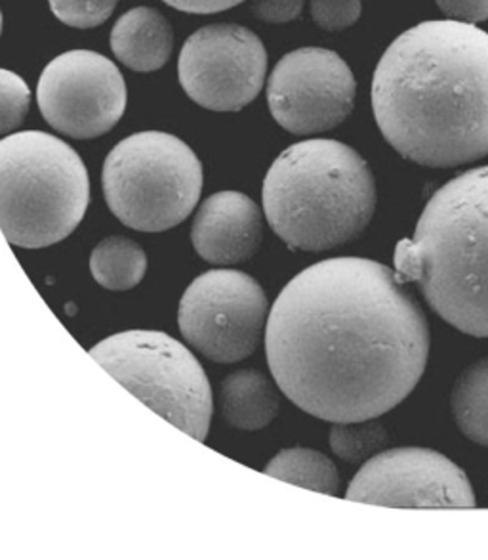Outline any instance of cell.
I'll list each match as a JSON object with an SVG mask.
<instances>
[{
  "mask_svg": "<svg viewBox=\"0 0 488 560\" xmlns=\"http://www.w3.org/2000/svg\"><path fill=\"white\" fill-rule=\"evenodd\" d=\"M428 319L376 260L329 258L277 296L265 329L271 375L309 416L331 423L388 413L413 393L429 358Z\"/></svg>",
  "mask_w": 488,
  "mask_h": 560,
  "instance_id": "obj_1",
  "label": "cell"
},
{
  "mask_svg": "<svg viewBox=\"0 0 488 560\" xmlns=\"http://www.w3.org/2000/svg\"><path fill=\"white\" fill-rule=\"evenodd\" d=\"M388 144L431 168L488 155V33L456 20L424 22L391 43L372 81Z\"/></svg>",
  "mask_w": 488,
  "mask_h": 560,
  "instance_id": "obj_2",
  "label": "cell"
},
{
  "mask_svg": "<svg viewBox=\"0 0 488 560\" xmlns=\"http://www.w3.org/2000/svg\"><path fill=\"white\" fill-rule=\"evenodd\" d=\"M393 262L398 280L414 281L447 324L488 339V167L437 189Z\"/></svg>",
  "mask_w": 488,
  "mask_h": 560,
  "instance_id": "obj_3",
  "label": "cell"
},
{
  "mask_svg": "<svg viewBox=\"0 0 488 560\" xmlns=\"http://www.w3.org/2000/svg\"><path fill=\"white\" fill-rule=\"evenodd\" d=\"M263 211L294 250H326L354 242L376 211L367 161L336 140H303L286 148L263 180Z\"/></svg>",
  "mask_w": 488,
  "mask_h": 560,
  "instance_id": "obj_4",
  "label": "cell"
},
{
  "mask_svg": "<svg viewBox=\"0 0 488 560\" xmlns=\"http://www.w3.org/2000/svg\"><path fill=\"white\" fill-rule=\"evenodd\" d=\"M91 178L60 138L25 130L0 140V230L23 249L66 240L83 222Z\"/></svg>",
  "mask_w": 488,
  "mask_h": 560,
  "instance_id": "obj_5",
  "label": "cell"
},
{
  "mask_svg": "<svg viewBox=\"0 0 488 560\" xmlns=\"http://www.w3.org/2000/svg\"><path fill=\"white\" fill-rule=\"evenodd\" d=\"M102 180L107 205L124 226L157 234L195 209L203 165L180 138L147 130L115 145Z\"/></svg>",
  "mask_w": 488,
  "mask_h": 560,
  "instance_id": "obj_6",
  "label": "cell"
},
{
  "mask_svg": "<svg viewBox=\"0 0 488 560\" xmlns=\"http://www.w3.org/2000/svg\"><path fill=\"white\" fill-rule=\"evenodd\" d=\"M91 357L138 400L203 442L212 419V390L203 365L181 342L158 331H124Z\"/></svg>",
  "mask_w": 488,
  "mask_h": 560,
  "instance_id": "obj_7",
  "label": "cell"
},
{
  "mask_svg": "<svg viewBox=\"0 0 488 560\" xmlns=\"http://www.w3.org/2000/svg\"><path fill=\"white\" fill-rule=\"evenodd\" d=\"M267 296L245 272L212 270L199 276L181 296L178 324L193 349L218 362L235 364L262 341Z\"/></svg>",
  "mask_w": 488,
  "mask_h": 560,
  "instance_id": "obj_8",
  "label": "cell"
},
{
  "mask_svg": "<svg viewBox=\"0 0 488 560\" xmlns=\"http://www.w3.org/2000/svg\"><path fill=\"white\" fill-rule=\"evenodd\" d=\"M37 102L48 125L76 140L106 135L127 109V83L114 61L92 50L53 58L38 79Z\"/></svg>",
  "mask_w": 488,
  "mask_h": 560,
  "instance_id": "obj_9",
  "label": "cell"
},
{
  "mask_svg": "<svg viewBox=\"0 0 488 560\" xmlns=\"http://www.w3.org/2000/svg\"><path fill=\"white\" fill-rule=\"evenodd\" d=\"M267 52L252 31L216 23L195 31L181 48V89L212 112H239L262 91Z\"/></svg>",
  "mask_w": 488,
  "mask_h": 560,
  "instance_id": "obj_10",
  "label": "cell"
},
{
  "mask_svg": "<svg viewBox=\"0 0 488 560\" xmlns=\"http://www.w3.org/2000/svg\"><path fill=\"white\" fill-rule=\"evenodd\" d=\"M354 73L326 48H298L278 61L267 83L273 119L293 135H317L346 121L355 106Z\"/></svg>",
  "mask_w": 488,
  "mask_h": 560,
  "instance_id": "obj_11",
  "label": "cell"
},
{
  "mask_svg": "<svg viewBox=\"0 0 488 560\" xmlns=\"http://www.w3.org/2000/svg\"><path fill=\"white\" fill-rule=\"evenodd\" d=\"M347 500L405 509H475L474 486L459 465L426 447H395L367 459Z\"/></svg>",
  "mask_w": 488,
  "mask_h": 560,
  "instance_id": "obj_12",
  "label": "cell"
},
{
  "mask_svg": "<svg viewBox=\"0 0 488 560\" xmlns=\"http://www.w3.org/2000/svg\"><path fill=\"white\" fill-rule=\"evenodd\" d=\"M263 235L260 207L239 191H219L197 212L191 242L212 265H237L254 257Z\"/></svg>",
  "mask_w": 488,
  "mask_h": 560,
  "instance_id": "obj_13",
  "label": "cell"
},
{
  "mask_svg": "<svg viewBox=\"0 0 488 560\" xmlns=\"http://www.w3.org/2000/svg\"><path fill=\"white\" fill-rule=\"evenodd\" d=\"M174 33L155 8H134L122 14L111 30V50L127 68L150 73L170 60Z\"/></svg>",
  "mask_w": 488,
  "mask_h": 560,
  "instance_id": "obj_14",
  "label": "cell"
},
{
  "mask_svg": "<svg viewBox=\"0 0 488 560\" xmlns=\"http://www.w3.org/2000/svg\"><path fill=\"white\" fill-rule=\"evenodd\" d=\"M222 413L234 429L260 431L277 417V390L255 370L231 373L222 385Z\"/></svg>",
  "mask_w": 488,
  "mask_h": 560,
  "instance_id": "obj_15",
  "label": "cell"
},
{
  "mask_svg": "<svg viewBox=\"0 0 488 560\" xmlns=\"http://www.w3.org/2000/svg\"><path fill=\"white\" fill-rule=\"evenodd\" d=\"M451 406L460 432L488 447V358L469 365L456 378Z\"/></svg>",
  "mask_w": 488,
  "mask_h": 560,
  "instance_id": "obj_16",
  "label": "cell"
},
{
  "mask_svg": "<svg viewBox=\"0 0 488 560\" xmlns=\"http://www.w3.org/2000/svg\"><path fill=\"white\" fill-rule=\"evenodd\" d=\"M91 270L102 288L128 291L145 278L147 257L138 243L114 235L92 250Z\"/></svg>",
  "mask_w": 488,
  "mask_h": 560,
  "instance_id": "obj_17",
  "label": "cell"
},
{
  "mask_svg": "<svg viewBox=\"0 0 488 560\" xmlns=\"http://www.w3.org/2000/svg\"><path fill=\"white\" fill-rule=\"evenodd\" d=\"M265 472L270 477L285 480L290 485L301 486L313 492L329 493V495H334L340 488L336 465L326 455L308 447L283 450L271 459L270 465L265 467Z\"/></svg>",
  "mask_w": 488,
  "mask_h": 560,
  "instance_id": "obj_18",
  "label": "cell"
},
{
  "mask_svg": "<svg viewBox=\"0 0 488 560\" xmlns=\"http://www.w3.org/2000/svg\"><path fill=\"white\" fill-rule=\"evenodd\" d=\"M388 444L385 427L374 419L334 423L331 431L332 452L347 463H359Z\"/></svg>",
  "mask_w": 488,
  "mask_h": 560,
  "instance_id": "obj_19",
  "label": "cell"
},
{
  "mask_svg": "<svg viewBox=\"0 0 488 560\" xmlns=\"http://www.w3.org/2000/svg\"><path fill=\"white\" fill-rule=\"evenodd\" d=\"M31 91L22 77L0 69V135L17 129L29 114Z\"/></svg>",
  "mask_w": 488,
  "mask_h": 560,
  "instance_id": "obj_20",
  "label": "cell"
},
{
  "mask_svg": "<svg viewBox=\"0 0 488 560\" xmlns=\"http://www.w3.org/2000/svg\"><path fill=\"white\" fill-rule=\"evenodd\" d=\"M53 15L76 30H92L106 23L119 0H48Z\"/></svg>",
  "mask_w": 488,
  "mask_h": 560,
  "instance_id": "obj_21",
  "label": "cell"
},
{
  "mask_svg": "<svg viewBox=\"0 0 488 560\" xmlns=\"http://www.w3.org/2000/svg\"><path fill=\"white\" fill-rule=\"evenodd\" d=\"M313 22L324 31H344L361 18V0H311Z\"/></svg>",
  "mask_w": 488,
  "mask_h": 560,
  "instance_id": "obj_22",
  "label": "cell"
},
{
  "mask_svg": "<svg viewBox=\"0 0 488 560\" xmlns=\"http://www.w3.org/2000/svg\"><path fill=\"white\" fill-rule=\"evenodd\" d=\"M303 10V0H252V14L267 23L293 22Z\"/></svg>",
  "mask_w": 488,
  "mask_h": 560,
  "instance_id": "obj_23",
  "label": "cell"
},
{
  "mask_svg": "<svg viewBox=\"0 0 488 560\" xmlns=\"http://www.w3.org/2000/svg\"><path fill=\"white\" fill-rule=\"evenodd\" d=\"M437 7L456 22L479 23L488 20V0H436Z\"/></svg>",
  "mask_w": 488,
  "mask_h": 560,
  "instance_id": "obj_24",
  "label": "cell"
},
{
  "mask_svg": "<svg viewBox=\"0 0 488 560\" xmlns=\"http://www.w3.org/2000/svg\"><path fill=\"white\" fill-rule=\"evenodd\" d=\"M163 2L188 14H218L247 0H163Z\"/></svg>",
  "mask_w": 488,
  "mask_h": 560,
  "instance_id": "obj_25",
  "label": "cell"
},
{
  "mask_svg": "<svg viewBox=\"0 0 488 560\" xmlns=\"http://www.w3.org/2000/svg\"><path fill=\"white\" fill-rule=\"evenodd\" d=\"M0 33H2V12H0Z\"/></svg>",
  "mask_w": 488,
  "mask_h": 560,
  "instance_id": "obj_26",
  "label": "cell"
}]
</instances>
